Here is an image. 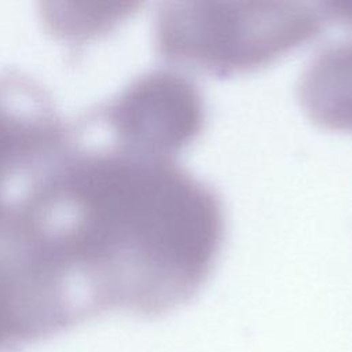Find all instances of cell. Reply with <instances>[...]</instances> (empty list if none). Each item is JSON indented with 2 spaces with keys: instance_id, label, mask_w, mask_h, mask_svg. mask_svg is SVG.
I'll return each instance as SVG.
<instances>
[{
  "instance_id": "3957f363",
  "label": "cell",
  "mask_w": 352,
  "mask_h": 352,
  "mask_svg": "<svg viewBox=\"0 0 352 352\" xmlns=\"http://www.w3.org/2000/svg\"><path fill=\"white\" fill-rule=\"evenodd\" d=\"M110 120L129 148L172 157L201 129L202 100L184 77L157 72L121 95Z\"/></svg>"
},
{
  "instance_id": "7a4b0ae2",
  "label": "cell",
  "mask_w": 352,
  "mask_h": 352,
  "mask_svg": "<svg viewBox=\"0 0 352 352\" xmlns=\"http://www.w3.org/2000/svg\"><path fill=\"white\" fill-rule=\"evenodd\" d=\"M319 26V12L302 3H175L161 11L157 34L168 58L230 73L278 56Z\"/></svg>"
},
{
  "instance_id": "6da1fadb",
  "label": "cell",
  "mask_w": 352,
  "mask_h": 352,
  "mask_svg": "<svg viewBox=\"0 0 352 352\" xmlns=\"http://www.w3.org/2000/svg\"><path fill=\"white\" fill-rule=\"evenodd\" d=\"M63 197L76 216L63 232L70 261L92 264L122 302L169 311L208 278L221 209L172 157L132 148L95 157L70 175Z\"/></svg>"
},
{
  "instance_id": "277c9868",
  "label": "cell",
  "mask_w": 352,
  "mask_h": 352,
  "mask_svg": "<svg viewBox=\"0 0 352 352\" xmlns=\"http://www.w3.org/2000/svg\"><path fill=\"white\" fill-rule=\"evenodd\" d=\"M10 278L0 272V341L8 334L14 326L15 319V302L14 292Z\"/></svg>"
}]
</instances>
